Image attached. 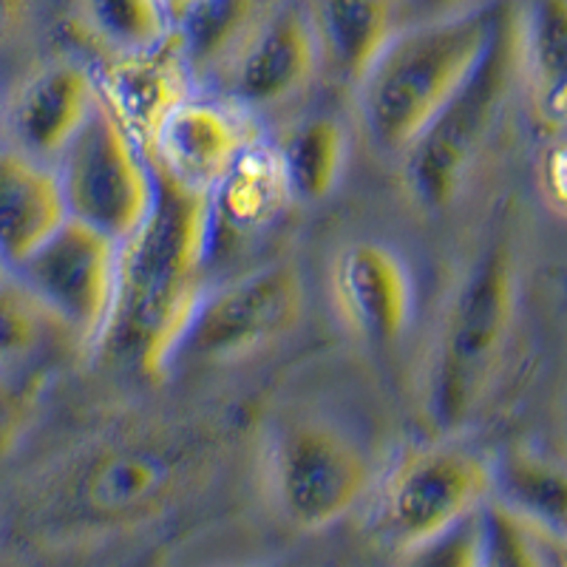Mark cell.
I'll list each match as a JSON object with an SVG mask.
<instances>
[{
	"instance_id": "obj_1",
	"label": "cell",
	"mask_w": 567,
	"mask_h": 567,
	"mask_svg": "<svg viewBox=\"0 0 567 567\" xmlns=\"http://www.w3.org/2000/svg\"><path fill=\"white\" fill-rule=\"evenodd\" d=\"M219 440L176 423H120L38 468L12 503V534L34 548H78L134 534L210 483Z\"/></svg>"
},
{
	"instance_id": "obj_2",
	"label": "cell",
	"mask_w": 567,
	"mask_h": 567,
	"mask_svg": "<svg viewBox=\"0 0 567 567\" xmlns=\"http://www.w3.org/2000/svg\"><path fill=\"white\" fill-rule=\"evenodd\" d=\"M156 171V205L123 241L114 316L97 358L159 381L182 358L187 329L205 298L216 227L210 194Z\"/></svg>"
},
{
	"instance_id": "obj_3",
	"label": "cell",
	"mask_w": 567,
	"mask_h": 567,
	"mask_svg": "<svg viewBox=\"0 0 567 567\" xmlns=\"http://www.w3.org/2000/svg\"><path fill=\"white\" fill-rule=\"evenodd\" d=\"M519 298V267L508 239L474 252L445 301L423 372L425 423L452 437L483 406L508 349Z\"/></svg>"
},
{
	"instance_id": "obj_4",
	"label": "cell",
	"mask_w": 567,
	"mask_h": 567,
	"mask_svg": "<svg viewBox=\"0 0 567 567\" xmlns=\"http://www.w3.org/2000/svg\"><path fill=\"white\" fill-rule=\"evenodd\" d=\"M494 7L400 27L358 85L363 128L383 154L403 156L460 91L491 34Z\"/></svg>"
},
{
	"instance_id": "obj_5",
	"label": "cell",
	"mask_w": 567,
	"mask_h": 567,
	"mask_svg": "<svg viewBox=\"0 0 567 567\" xmlns=\"http://www.w3.org/2000/svg\"><path fill=\"white\" fill-rule=\"evenodd\" d=\"M523 91L516 0H496L485 52L434 123L400 156V179L423 210H445L468 185L508 103Z\"/></svg>"
},
{
	"instance_id": "obj_6",
	"label": "cell",
	"mask_w": 567,
	"mask_h": 567,
	"mask_svg": "<svg viewBox=\"0 0 567 567\" xmlns=\"http://www.w3.org/2000/svg\"><path fill=\"white\" fill-rule=\"evenodd\" d=\"M494 496V468L483 454L452 437L414 445L383 474L374 503L378 534L412 550L477 514Z\"/></svg>"
},
{
	"instance_id": "obj_7",
	"label": "cell",
	"mask_w": 567,
	"mask_h": 567,
	"mask_svg": "<svg viewBox=\"0 0 567 567\" xmlns=\"http://www.w3.org/2000/svg\"><path fill=\"white\" fill-rule=\"evenodd\" d=\"M71 219L125 241L156 205V171L151 156L100 91L89 123L54 162Z\"/></svg>"
},
{
	"instance_id": "obj_8",
	"label": "cell",
	"mask_w": 567,
	"mask_h": 567,
	"mask_svg": "<svg viewBox=\"0 0 567 567\" xmlns=\"http://www.w3.org/2000/svg\"><path fill=\"white\" fill-rule=\"evenodd\" d=\"M265 474L276 508L298 530H321L361 503L369 460L336 423L290 420L267 440Z\"/></svg>"
},
{
	"instance_id": "obj_9",
	"label": "cell",
	"mask_w": 567,
	"mask_h": 567,
	"mask_svg": "<svg viewBox=\"0 0 567 567\" xmlns=\"http://www.w3.org/2000/svg\"><path fill=\"white\" fill-rule=\"evenodd\" d=\"M120 250L123 241L69 216L12 276L27 284L83 352L94 354L114 316Z\"/></svg>"
},
{
	"instance_id": "obj_10",
	"label": "cell",
	"mask_w": 567,
	"mask_h": 567,
	"mask_svg": "<svg viewBox=\"0 0 567 567\" xmlns=\"http://www.w3.org/2000/svg\"><path fill=\"white\" fill-rule=\"evenodd\" d=\"M303 278L290 261H272L205 292L187 329L182 358L230 363L261 352L301 323Z\"/></svg>"
},
{
	"instance_id": "obj_11",
	"label": "cell",
	"mask_w": 567,
	"mask_h": 567,
	"mask_svg": "<svg viewBox=\"0 0 567 567\" xmlns=\"http://www.w3.org/2000/svg\"><path fill=\"white\" fill-rule=\"evenodd\" d=\"M321 74V49L307 0H272L213 89L245 111L301 97Z\"/></svg>"
},
{
	"instance_id": "obj_12",
	"label": "cell",
	"mask_w": 567,
	"mask_h": 567,
	"mask_svg": "<svg viewBox=\"0 0 567 567\" xmlns=\"http://www.w3.org/2000/svg\"><path fill=\"white\" fill-rule=\"evenodd\" d=\"M261 140L250 111L239 109L219 94L187 97L162 123L159 134L145 154L151 165L168 174L179 185L213 194L216 185L233 171L239 156Z\"/></svg>"
},
{
	"instance_id": "obj_13",
	"label": "cell",
	"mask_w": 567,
	"mask_h": 567,
	"mask_svg": "<svg viewBox=\"0 0 567 567\" xmlns=\"http://www.w3.org/2000/svg\"><path fill=\"white\" fill-rule=\"evenodd\" d=\"M100 103L97 69L54 58L20 80L7 109V145L40 162L60 159Z\"/></svg>"
},
{
	"instance_id": "obj_14",
	"label": "cell",
	"mask_w": 567,
	"mask_h": 567,
	"mask_svg": "<svg viewBox=\"0 0 567 567\" xmlns=\"http://www.w3.org/2000/svg\"><path fill=\"white\" fill-rule=\"evenodd\" d=\"M332 298L343 327L374 347H392L412 327V270L406 258L383 241H352L338 252Z\"/></svg>"
},
{
	"instance_id": "obj_15",
	"label": "cell",
	"mask_w": 567,
	"mask_h": 567,
	"mask_svg": "<svg viewBox=\"0 0 567 567\" xmlns=\"http://www.w3.org/2000/svg\"><path fill=\"white\" fill-rule=\"evenodd\" d=\"M94 69L103 97L145 151L156 140L162 123L199 91L174 29L156 45L109 54Z\"/></svg>"
},
{
	"instance_id": "obj_16",
	"label": "cell",
	"mask_w": 567,
	"mask_h": 567,
	"mask_svg": "<svg viewBox=\"0 0 567 567\" xmlns=\"http://www.w3.org/2000/svg\"><path fill=\"white\" fill-rule=\"evenodd\" d=\"M69 219L58 171L23 151L0 148V256L18 267Z\"/></svg>"
},
{
	"instance_id": "obj_17",
	"label": "cell",
	"mask_w": 567,
	"mask_h": 567,
	"mask_svg": "<svg viewBox=\"0 0 567 567\" xmlns=\"http://www.w3.org/2000/svg\"><path fill=\"white\" fill-rule=\"evenodd\" d=\"M307 9L321 49V74L352 89L403 27L398 0H307Z\"/></svg>"
},
{
	"instance_id": "obj_18",
	"label": "cell",
	"mask_w": 567,
	"mask_h": 567,
	"mask_svg": "<svg viewBox=\"0 0 567 567\" xmlns=\"http://www.w3.org/2000/svg\"><path fill=\"white\" fill-rule=\"evenodd\" d=\"M523 91L545 128L567 131V0H516Z\"/></svg>"
},
{
	"instance_id": "obj_19",
	"label": "cell",
	"mask_w": 567,
	"mask_h": 567,
	"mask_svg": "<svg viewBox=\"0 0 567 567\" xmlns=\"http://www.w3.org/2000/svg\"><path fill=\"white\" fill-rule=\"evenodd\" d=\"M494 499L542 539L567 545V463L530 445H511L491 463Z\"/></svg>"
},
{
	"instance_id": "obj_20",
	"label": "cell",
	"mask_w": 567,
	"mask_h": 567,
	"mask_svg": "<svg viewBox=\"0 0 567 567\" xmlns=\"http://www.w3.org/2000/svg\"><path fill=\"white\" fill-rule=\"evenodd\" d=\"M290 199L292 190L278 148L256 140L210 194L213 227L256 233L272 225Z\"/></svg>"
},
{
	"instance_id": "obj_21",
	"label": "cell",
	"mask_w": 567,
	"mask_h": 567,
	"mask_svg": "<svg viewBox=\"0 0 567 567\" xmlns=\"http://www.w3.org/2000/svg\"><path fill=\"white\" fill-rule=\"evenodd\" d=\"M270 3L272 0H196L176 20L174 34L199 89L216 83Z\"/></svg>"
},
{
	"instance_id": "obj_22",
	"label": "cell",
	"mask_w": 567,
	"mask_h": 567,
	"mask_svg": "<svg viewBox=\"0 0 567 567\" xmlns=\"http://www.w3.org/2000/svg\"><path fill=\"white\" fill-rule=\"evenodd\" d=\"M276 148L287 171L292 199L321 202L341 182L349 136L332 116H307L284 134Z\"/></svg>"
},
{
	"instance_id": "obj_23",
	"label": "cell",
	"mask_w": 567,
	"mask_h": 567,
	"mask_svg": "<svg viewBox=\"0 0 567 567\" xmlns=\"http://www.w3.org/2000/svg\"><path fill=\"white\" fill-rule=\"evenodd\" d=\"M63 341L74 343V338L45 310L27 284L14 276L3 278L0 281V374L45 372L40 358Z\"/></svg>"
},
{
	"instance_id": "obj_24",
	"label": "cell",
	"mask_w": 567,
	"mask_h": 567,
	"mask_svg": "<svg viewBox=\"0 0 567 567\" xmlns=\"http://www.w3.org/2000/svg\"><path fill=\"white\" fill-rule=\"evenodd\" d=\"M69 23L103 58L148 49L174 29L162 0H71Z\"/></svg>"
},
{
	"instance_id": "obj_25",
	"label": "cell",
	"mask_w": 567,
	"mask_h": 567,
	"mask_svg": "<svg viewBox=\"0 0 567 567\" xmlns=\"http://www.w3.org/2000/svg\"><path fill=\"white\" fill-rule=\"evenodd\" d=\"M556 548L494 496L483 505V567H559Z\"/></svg>"
},
{
	"instance_id": "obj_26",
	"label": "cell",
	"mask_w": 567,
	"mask_h": 567,
	"mask_svg": "<svg viewBox=\"0 0 567 567\" xmlns=\"http://www.w3.org/2000/svg\"><path fill=\"white\" fill-rule=\"evenodd\" d=\"M45 374H0V463L18 452L32 429Z\"/></svg>"
},
{
	"instance_id": "obj_27",
	"label": "cell",
	"mask_w": 567,
	"mask_h": 567,
	"mask_svg": "<svg viewBox=\"0 0 567 567\" xmlns=\"http://www.w3.org/2000/svg\"><path fill=\"white\" fill-rule=\"evenodd\" d=\"M400 567H483V508L452 530L406 550Z\"/></svg>"
},
{
	"instance_id": "obj_28",
	"label": "cell",
	"mask_w": 567,
	"mask_h": 567,
	"mask_svg": "<svg viewBox=\"0 0 567 567\" xmlns=\"http://www.w3.org/2000/svg\"><path fill=\"white\" fill-rule=\"evenodd\" d=\"M536 179H539V194L545 205L567 219V134H559L545 148Z\"/></svg>"
},
{
	"instance_id": "obj_29",
	"label": "cell",
	"mask_w": 567,
	"mask_h": 567,
	"mask_svg": "<svg viewBox=\"0 0 567 567\" xmlns=\"http://www.w3.org/2000/svg\"><path fill=\"white\" fill-rule=\"evenodd\" d=\"M496 0H398L400 23H429V20L463 18V14L483 12L494 7Z\"/></svg>"
},
{
	"instance_id": "obj_30",
	"label": "cell",
	"mask_w": 567,
	"mask_h": 567,
	"mask_svg": "<svg viewBox=\"0 0 567 567\" xmlns=\"http://www.w3.org/2000/svg\"><path fill=\"white\" fill-rule=\"evenodd\" d=\"M40 9L43 0H0V58L34 32Z\"/></svg>"
},
{
	"instance_id": "obj_31",
	"label": "cell",
	"mask_w": 567,
	"mask_h": 567,
	"mask_svg": "<svg viewBox=\"0 0 567 567\" xmlns=\"http://www.w3.org/2000/svg\"><path fill=\"white\" fill-rule=\"evenodd\" d=\"M194 3L196 0H162V7H165V12H168V18H171V27H174L176 20H179L187 9L194 7Z\"/></svg>"
},
{
	"instance_id": "obj_32",
	"label": "cell",
	"mask_w": 567,
	"mask_h": 567,
	"mask_svg": "<svg viewBox=\"0 0 567 567\" xmlns=\"http://www.w3.org/2000/svg\"><path fill=\"white\" fill-rule=\"evenodd\" d=\"M7 145V109L0 105V148Z\"/></svg>"
},
{
	"instance_id": "obj_33",
	"label": "cell",
	"mask_w": 567,
	"mask_h": 567,
	"mask_svg": "<svg viewBox=\"0 0 567 567\" xmlns=\"http://www.w3.org/2000/svg\"><path fill=\"white\" fill-rule=\"evenodd\" d=\"M9 276H12V267L7 265V258L0 256V281H3V278H9Z\"/></svg>"
},
{
	"instance_id": "obj_34",
	"label": "cell",
	"mask_w": 567,
	"mask_h": 567,
	"mask_svg": "<svg viewBox=\"0 0 567 567\" xmlns=\"http://www.w3.org/2000/svg\"><path fill=\"white\" fill-rule=\"evenodd\" d=\"M556 565H559V567H567V559H565V556H561V550H559V548H556Z\"/></svg>"
},
{
	"instance_id": "obj_35",
	"label": "cell",
	"mask_w": 567,
	"mask_h": 567,
	"mask_svg": "<svg viewBox=\"0 0 567 567\" xmlns=\"http://www.w3.org/2000/svg\"><path fill=\"white\" fill-rule=\"evenodd\" d=\"M561 550V556H565V559H567V545H565V548H559Z\"/></svg>"
}]
</instances>
